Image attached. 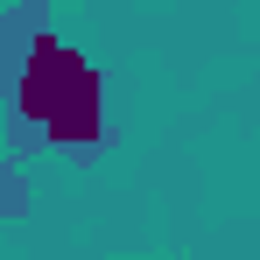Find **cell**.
Masks as SVG:
<instances>
[{
	"mask_svg": "<svg viewBox=\"0 0 260 260\" xmlns=\"http://www.w3.org/2000/svg\"><path fill=\"white\" fill-rule=\"evenodd\" d=\"M36 36H49V0H7V14H0V71L36 43Z\"/></svg>",
	"mask_w": 260,
	"mask_h": 260,
	"instance_id": "2",
	"label": "cell"
},
{
	"mask_svg": "<svg viewBox=\"0 0 260 260\" xmlns=\"http://www.w3.org/2000/svg\"><path fill=\"white\" fill-rule=\"evenodd\" d=\"M0 106H7V155L14 162L56 148L63 162L91 169L106 155V78L63 36H36L0 71Z\"/></svg>",
	"mask_w": 260,
	"mask_h": 260,
	"instance_id": "1",
	"label": "cell"
},
{
	"mask_svg": "<svg viewBox=\"0 0 260 260\" xmlns=\"http://www.w3.org/2000/svg\"><path fill=\"white\" fill-rule=\"evenodd\" d=\"M21 211H28V176L14 155H0V218H21Z\"/></svg>",
	"mask_w": 260,
	"mask_h": 260,
	"instance_id": "3",
	"label": "cell"
}]
</instances>
